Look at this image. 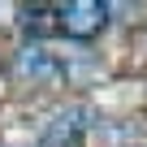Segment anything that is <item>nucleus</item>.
Listing matches in <instances>:
<instances>
[{"label":"nucleus","mask_w":147,"mask_h":147,"mask_svg":"<svg viewBox=\"0 0 147 147\" xmlns=\"http://www.w3.org/2000/svg\"><path fill=\"white\" fill-rule=\"evenodd\" d=\"M104 22H108V5H100V0H69L56 9V26L69 39H95Z\"/></svg>","instance_id":"obj_1"},{"label":"nucleus","mask_w":147,"mask_h":147,"mask_svg":"<svg viewBox=\"0 0 147 147\" xmlns=\"http://www.w3.org/2000/svg\"><path fill=\"white\" fill-rule=\"evenodd\" d=\"M22 26H26V35L61 30V26H56V9H26V13H22Z\"/></svg>","instance_id":"obj_2"},{"label":"nucleus","mask_w":147,"mask_h":147,"mask_svg":"<svg viewBox=\"0 0 147 147\" xmlns=\"http://www.w3.org/2000/svg\"><path fill=\"white\" fill-rule=\"evenodd\" d=\"M43 147H82V143H78V125H74V121H56V125L48 130Z\"/></svg>","instance_id":"obj_3"}]
</instances>
